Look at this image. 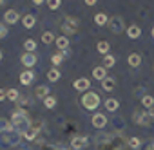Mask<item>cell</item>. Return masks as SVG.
<instances>
[{"instance_id": "6da1fadb", "label": "cell", "mask_w": 154, "mask_h": 150, "mask_svg": "<svg viewBox=\"0 0 154 150\" xmlns=\"http://www.w3.org/2000/svg\"><path fill=\"white\" fill-rule=\"evenodd\" d=\"M127 145V139L122 134H107L102 132L94 137L96 150H123Z\"/></svg>"}, {"instance_id": "7a4b0ae2", "label": "cell", "mask_w": 154, "mask_h": 150, "mask_svg": "<svg viewBox=\"0 0 154 150\" xmlns=\"http://www.w3.org/2000/svg\"><path fill=\"white\" fill-rule=\"evenodd\" d=\"M11 123H13V128L18 132V134H26L27 130H31V119H29V114L24 110V109H17L11 116Z\"/></svg>"}, {"instance_id": "3957f363", "label": "cell", "mask_w": 154, "mask_h": 150, "mask_svg": "<svg viewBox=\"0 0 154 150\" xmlns=\"http://www.w3.org/2000/svg\"><path fill=\"white\" fill-rule=\"evenodd\" d=\"M100 103H102L100 96H98L96 92H93V91H87V92L82 96V105H84L87 110H96V109L100 107Z\"/></svg>"}, {"instance_id": "277c9868", "label": "cell", "mask_w": 154, "mask_h": 150, "mask_svg": "<svg viewBox=\"0 0 154 150\" xmlns=\"http://www.w3.org/2000/svg\"><path fill=\"white\" fill-rule=\"evenodd\" d=\"M78 27H80L78 18H74V16H63L62 31H63L65 34H76V33H78Z\"/></svg>"}, {"instance_id": "5b68a950", "label": "cell", "mask_w": 154, "mask_h": 150, "mask_svg": "<svg viewBox=\"0 0 154 150\" xmlns=\"http://www.w3.org/2000/svg\"><path fill=\"white\" fill-rule=\"evenodd\" d=\"M109 29H111V33H114V34H122L123 31H125V22H123V18L122 16H112V18H109Z\"/></svg>"}, {"instance_id": "8992f818", "label": "cell", "mask_w": 154, "mask_h": 150, "mask_svg": "<svg viewBox=\"0 0 154 150\" xmlns=\"http://www.w3.org/2000/svg\"><path fill=\"white\" fill-rule=\"evenodd\" d=\"M22 139V134H18L17 130H9V132H4L2 134V141L4 145H9V146H17Z\"/></svg>"}, {"instance_id": "52a82bcc", "label": "cell", "mask_w": 154, "mask_h": 150, "mask_svg": "<svg viewBox=\"0 0 154 150\" xmlns=\"http://www.w3.org/2000/svg\"><path fill=\"white\" fill-rule=\"evenodd\" d=\"M132 119H134V123H136V125H141V127H149V125H152V118H150V114H149V112L134 110Z\"/></svg>"}, {"instance_id": "ba28073f", "label": "cell", "mask_w": 154, "mask_h": 150, "mask_svg": "<svg viewBox=\"0 0 154 150\" xmlns=\"http://www.w3.org/2000/svg\"><path fill=\"white\" fill-rule=\"evenodd\" d=\"M87 143H89V139H87L85 136H74V137L71 139V148L80 150V148H85Z\"/></svg>"}, {"instance_id": "9c48e42d", "label": "cell", "mask_w": 154, "mask_h": 150, "mask_svg": "<svg viewBox=\"0 0 154 150\" xmlns=\"http://www.w3.org/2000/svg\"><path fill=\"white\" fill-rule=\"evenodd\" d=\"M4 20H6V24L13 26V24H17V22L20 20V15H18V11L9 9V11H6V13H4Z\"/></svg>"}, {"instance_id": "30bf717a", "label": "cell", "mask_w": 154, "mask_h": 150, "mask_svg": "<svg viewBox=\"0 0 154 150\" xmlns=\"http://www.w3.org/2000/svg\"><path fill=\"white\" fill-rule=\"evenodd\" d=\"M36 62H38V58H36L35 52H24V54H22V63H24V67H29V69H31Z\"/></svg>"}, {"instance_id": "8fae6325", "label": "cell", "mask_w": 154, "mask_h": 150, "mask_svg": "<svg viewBox=\"0 0 154 150\" xmlns=\"http://www.w3.org/2000/svg\"><path fill=\"white\" fill-rule=\"evenodd\" d=\"M93 127L94 128H103L105 125H107V118H105V114H100V112H96L94 116H93Z\"/></svg>"}, {"instance_id": "7c38bea8", "label": "cell", "mask_w": 154, "mask_h": 150, "mask_svg": "<svg viewBox=\"0 0 154 150\" xmlns=\"http://www.w3.org/2000/svg\"><path fill=\"white\" fill-rule=\"evenodd\" d=\"M20 83L22 85H31L33 83V80H35V72L31 70V69H27V70H24L22 74H20Z\"/></svg>"}, {"instance_id": "4fadbf2b", "label": "cell", "mask_w": 154, "mask_h": 150, "mask_svg": "<svg viewBox=\"0 0 154 150\" xmlns=\"http://www.w3.org/2000/svg\"><path fill=\"white\" fill-rule=\"evenodd\" d=\"M72 87H74L76 91H87V89L91 87V82H89L87 78H78V80H74Z\"/></svg>"}, {"instance_id": "5bb4252c", "label": "cell", "mask_w": 154, "mask_h": 150, "mask_svg": "<svg viewBox=\"0 0 154 150\" xmlns=\"http://www.w3.org/2000/svg\"><path fill=\"white\" fill-rule=\"evenodd\" d=\"M102 89H103L105 92L114 91V89H116V80H114V78H111V76H107V78L102 82Z\"/></svg>"}, {"instance_id": "9a60e30c", "label": "cell", "mask_w": 154, "mask_h": 150, "mask_svg": "<svg viewBox=\"0 0 154 150\" xmlns=\"http://www.w3.org/2000/svg\"><path fill=\"white\" fill-rule=\"evenodd\" d=\"M93 76H94V80L103 82V80L107 78V69H105V67H94V69H93Z\"/></svg>"}, {"instance_id": "2e32d148", "label": "cell", "mask_w": 154, "mask_h": 150, "mask_svg": "<svg viewBox=\"0 0 154 150\" xmlns=\"http://www.w3.org/2000/svg\"><path fill=\"white\" fill-rule=\"evenodd\" d=\"M9 130H15V128H13V123H11L8 118H0V134L9 132Z\"/></svg>"}, {"instance_id": "e0dca14e", "label": "cell", "mask_w": 154, "mask_h": 150, "mask_svg": "<svg viewBox=\"0 0 154 150\" xmlns=\"http://www.w3.org/2000/svg\"><path fill=\"white\" fill-rule=\"evenodd\" d=\"M127 34H129V38H132V40H136V38H140V34H141V29H140V26H129L127 27Z\"/></svg>"}, {"instance_id": "ac0fdd59", "label": "cell", "mask_w": 154, "mask_h": 150, "mask_svg": "<svg viewBox=\"0 0 154 150\" xmlns=\"http://www.w3.org/2000/svg\"><path fill=\"white\" fill-rule=\"evenodd\" d=\"M127 62H129L131 67H140V65H141V56H140L138 52H132V54H129Z\"/></svg>"}, {"instance_id": "d6986e66", "label": "cell", "mask_w": 154, "mask_h": 150, "mask_svg": "<svg viewBox=\"0 0 154 150\" xmlns=\"http://www.w3.org/2000/svg\"><path fill=\"white\" fill-rule=\"evenodd\" d=\"M105 109H107L109 112H116V110L120 109V101L114 100V98H109V100L105 101Z\"/></svg>"}, {"instance_id": "ffe728a7", "label": "cell", "mask_w": 154, "mask_h": 150, "mask_svg": "<svg viewBox=\"0 0 154 150\" xmlns=\"http://www.w3.org/2000/svg\"><path fill=\"white\" fill-rule=\"evenodd\" d=\"M22 24H24V27H26V29H33V27H35V24H36V18H35L33 15H26V16L22 18Z\"/></svg>"}, {"instance_id": "44dd1931", "label": "cell", "mask_w": 154, "mask_h": 150, "mask_svg": "<svg viewBox=\"0 0 154 150\" xmlns=\"http://www.w3.org/2000/svg\"><path fill=\"white\" fill-rule=\"evenodd\" d=\"M35 94H36V98H40V100H45L47 96H51V94H49V89H47L45 85L36 87V89H35Z\"/></svg>"}, {"instance_id": "7402d4cb", "label": "cell", "mask_w": 154, "mask_h": 150, "mask_svg": "<svg viewBox=\"0 0 154 150\" xmlns=\"http://www.w3.org/2000/svg\"><path fill=\"white\" fill-rule=\"evenodd\" d=\"M94 24L96 26H107L109 24V16L105 13H98V15H94Z\"/></svg>"}, {"instance_id": "603a6c76", "label": "cell", "mask_w": 154, "mask_h": 150, "mask_svg": "<svg viewBox=\"0 0 154 150\" xmlns=\"http://www.w3.org/2000/svg\"><path fill=\"white\" fill-rule=\"evenodd\" d=\"M109 49H111V45H109V42H105V40H102V42H98V44H96V51H98V52H102L103 56H105V54H109Z\"/></svg>"}, {"instance_id": "cb8c5ba5", "label": "cell", "mask_w": 154, "mask_h": 150, "mask_svg": "<svg viewBox=\"0 0 154 150\" xmlns=\"http://www.w3.org/2000/svg\"><path fill=\"white\" fill-rule=\"evenodd\" d=\"M141 105L145 107V109H154V98L152 96H149V94H143L141 96Z\"/></svg>"}, {"instance_id": "d4e9b609", "label": "cell", "mask_w": 154, "mask_h": 150, "mask_svg": "<svg viewBox=\"0 0 154 150\" xmlns=\"http://www.w3.org/2000/svg\"><path fill=\"white\" fill-rule=\"evenodd\" d=\"M54 44H56V47H58L60 51H65V49L69 47V40H67V36H58Z\"/></svg>"}, {"instance_id": "484cf974", "label": "cell", "mask_w": 154, "mask_h": 150, "mask_svg": "<svg viewBox=\"0 0 154 150\" xmlns=\"http://www.w3.org/2000/svg\"><path fill=\"white\" fill-rule=\"evenodd\" d=\"M127 145H129V148H132V150H140V148H141V141H140L138 137H129V139H127Z\"/></svg>"}, {"instance_id": "4316f807", "label": "cell", "mask_w": 154, "mask_h": 150, "mask_svg": "<svg viewBox=\"0 0 154 150\" xmlns=\"http://www.w3.org/2000/svg\"><path fill=\"white\" fill-rule=\"evenodd\" d=\"M60 76H62V74H60L58 69H51V70L47 72V80H49V82H58Z\"/></svg>"}, {"instance_id": "83f0119b", "label": "cell", "mask_w": 154, "mask_h": 150, "mask_svg": "<svg viewBox=\"0 0 154 150\" xmlns=\"http://www.w3.org/2000/svg\"><path fill=\"white\" fill-rule=\"evenodd\" d=\"M42 42H44L45 45H49V44H53V42H56V38H54V34H53L51 31H45V33L42 34Z\"/></svg>"}, {"instance_id": "f1b7e54d", "label": "cell", "mask_w": 154, "mask_h": 150, "mask_svg": "<svg viewBox=\"0 0 154 150\" xmlns=\"http://www.w3.org/2000/svg\"><path fill=\"white\" fill-rule=\"evenodd\" d=\"M114 63H116V60H114L112 54H105V56H103V67H105V69L114 67Z\"/></svg>"}, {"instance_id": "f546056e", "label": "cell", "mask_w": 154, "mask_h": 150, "mask_svg": "<svg viewBox=\"0 0 154 150\" xmlns=\"http://www.w3.org/2000/svg\"><path fill=\"white\" fill-rule=\"evenodd\" d=\"M44 107H45V109H54V107H56V98H54V96H47V98L44 100Z\"/></svg>"}, {"instance_id": "4dcf8cb0", "label": "cell", "mask_w": 154, "mask_h": 150, "mask_svg": "<svg viewBox=\"0 0 154 150\" xmlns=\"http://www.w3.org/2000/svg\"><path fill=\"white\" fill-rule=\"evenodd\" d=\"M24 49H26L27 52H33V51L36 49V42H35V40H26V42H24Z\"/></svg>"}, {"instance_id": "1f68e13d", "label": "cell", "mask_w": 154, "mask_h": 150, "mask_svg": "<svg viewBox=\"0 0 154 150\" xmlns=\"http://www.w3.org/2000/svg\"><path fill=\"white\" fill-rule=\"evenodd\" d=\"M8 98H9L11 101H18V100H20V92H18L17 89H9V91H8Z\"/></svg>"}, {"instance_id": "d6a6232c", "label": "cell", "mask_w": 154, "mask_h": 150, "mask_svg": "<svg viewBox=\"0 0 154 150\" xmlns=\"http://www.w3.org/2000/svg\"><path fill=\"white\" fill-rule=\"evenodd\" d=\"M24 139H27V141H36V139H38V134H36L35 130H27V132L24 134Z\"/></svg>"}, {"instance_id": "836d02e7", "label": "cell", "mask_w": 154, "mask_h": 150, "mask_svg": "<svg viewBox=\"0 0 154 150\" xmlns=\"http://www.w3.org/2000/svg\"><path fill=\"white\" fill-rule=\"evenodd\" d=\"M62 60H63L62 52H56V54H53V56H51V62H53V65H60V63H62Z\"/></svg>"}, {"instance_id": "e575fe53", "label": "cell", "mask_w": 154, "mask_h": 150, "mask_svg": "<svg viewBox=\"0 0 154 150\" xmlns=\"http://www.w3.org/2000/svg\"><path fill=\"white\" fill-rule=\"evenodd\" d=\"M47 4H49V9L53 11V9H58L62 6V0H51V2H47Z\"/></svg>"}, {"instance_id": "d590c367", "label": "cell", "mask_w": 154, "mask_h": 150, "mask_svg": "<svg viewBox=\"0 0 154 150\" xmlns=\"http://www.w3.org/2000/svg\"><path fill=\"white\" fill-rule=\"evenodd\" d=\"M6 36H8V27H6V24L0 22V40L6 38Z\"/></svg>"}, {"instance_id": "8d00e7d4", "label": "cell", "mask_w": 154, "mask_h": 150, "mask_svg": "<svg viewBox=\"0 0 154 150\" xmlns=\"http://www.w3.org/2000/svg\"><path fill=\"white\" fill-rule=\"evenodd\" d=\"M140 150H154V141H149L147 145H143Z\"/></svg>"}, {"instance_id": "74e56055", "label": "cell", "mask_w": 154, "mask_h": 150, "mask_svg": "<svg viewBox=\"0 0 154 150\" xmlns=\"http://www.w3.org/2000/svg\"><path fill=\"white\" fill-rule=\"evenodd\" d=\"M8 98V91L6 89H0V101H4Z\"/></svg>"}, {"instance_id": "f35d334b", "label": "cell", "mask_w": 154, "mask_h": 150, "mask_svg": "<svg viewBox=\"0 0 154 150\" xmlns=\"http://www.w3.org/2000/svg\"><path fill=\"white\" fill-rule=\"evenodd\" d=\"M18 103H20V107H22V105H27V103H29V100H27V98H22V96H20Z\"/></svg>"}, {"instance_id": "ab89813d", "label": "cell", "mask_w": 154, "mask_h": 150, "mask_svg": "<svg viewBox=\"0 0 154 150\" xmlns=\"http://www.w3.org/2000/svg\"><path fill=\"white\" fill-rule=\"evenodd\" d=\"M96 0H85V6H94Z\"/></svg>"}, {"instance_id": "60d3db41", "label": "cell", "mask_w": 154, "mask_h": 150, "mask_svg": "<svg viewBox=\"0 0 154 150\" xmlns=\"http://www.w3.org/2000/svg\"><path fill=\"white\" fill-rule=\"evenodd\" d=\"M149 114H150V118H152V123H154V109H150V110H149Z\"/></svg>"}, {"instance_id": "b9f144b4", "label": "cell", "mask_w": 154, "mask_h": 150, "mask_svg": "<svg viewBox=\"0 0 154 150\" xmlns=\"http://www.w3.org/2000/svg\"><path fill=\"white\" fill-rule=\"evenodd\" d=\"M6 4V0H0V6H4Z\"/></svg>"}, {"instance_id": "7bdbcfd3", "label": "cell", "mask_w": 154, "mask_h": 150, "mask_svg": "<svg viewBox=\"0 0 154 150\" xmlns=\"http://www.w3.org/2000/svg\"><path fill=\"white\" fill-rule=\"evenodd\" d=\"M56 150H67V148H56Z\"/></svg>"}, {"instance_id": "ee69618b", "label": "cell", "mask_w": 154, "mask_h": 150, "mask_svg": "<svg viewBox=\"0 0 154 150\" xmlns=\"http://www.w3.org/2000/svg\"><path fill=\"white\" fill-rule=\"evenodd\" d=\"M152 38H154V27H152Z\"/></svg>"}, {"instance_id": "f6af8a7d", "label": "cell", "mask_w": 154, "mask_h": 150, "mask_svg": "<svg viewBox=\"0 0 154 150\" xmlns=\"http://www.w3.org/2000/svg\"><path fill=\"white\" fill-rule=\"evenodd\" d=\"M0 60H2V51H0Z\"/></svg>"}]
</instances>
